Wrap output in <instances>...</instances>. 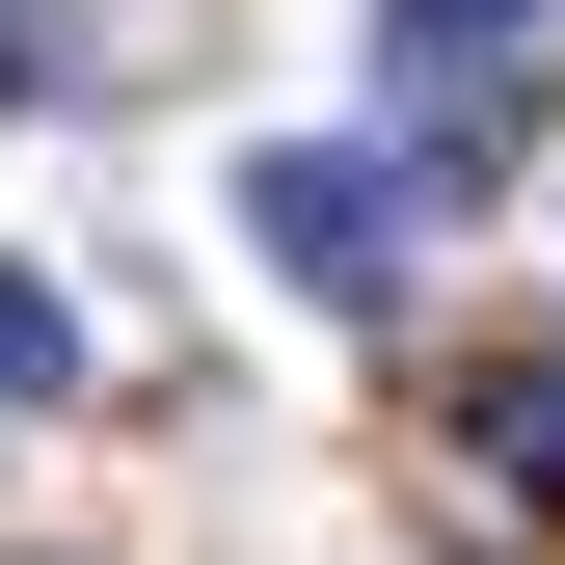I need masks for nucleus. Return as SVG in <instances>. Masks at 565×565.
<instances>
[{
	"mask_svg": "<svg viewBox=\"0 0 565 565\" xmlns=\"http://www.w3.org/2000/svg\"><path fill=\"white\" fill-rule=\"evenodd\" d=\"M484 484H512V512H565V377H484Z\"/></svg>",
	"mask_w": 565,
	"mask_h": 565,
	"instance_id": "obj_3",
	"label": "nucleus"
},
{
	"mask_svg": "<svg viewBox=\"0 0 565 565\" xmlns=\"http://www.w3.org/2000/svg\"><path fill=\"white\" fill-rule=\"evenodd\" d=\"M539 0H377V82H458V54H512Z\"/></svg>",
	"mask_w": 565,
	"mask_h": 565,
	"instance_id": "obj_2",
	"label": "nucleus"
},
{
	"mask_svg": "<svg viewBox=\"0 0 565 565\" xmlns=\"http://www.w3.org/2000/svg\"><path fill=\"white\" fill-rule=\"evenodd\" d=\"M54 377H82V323H54L28 269H0V404H54Z\"/></svg>",
	"mask_w": 565,
	"mask_h": 565,
	"instance_id": "obj_4",
	"label": "nucleus"
},
{
	"mask_svg": "<svg viewBox=\"0 0 565 565\" xmlns=\"http://www.w3.org/2000/svg\"><path fill=\"white\" fill-rule=\"evenodd\" d=\"M404 216H431V162H350V135L243 162V243L297 269V297H404Z\"/></svg>",
	"mask_w": 565,
	"mask_h": 565,
	"instance_id": "obj_1",
	"label": "nucleus"
}]
</instances>
